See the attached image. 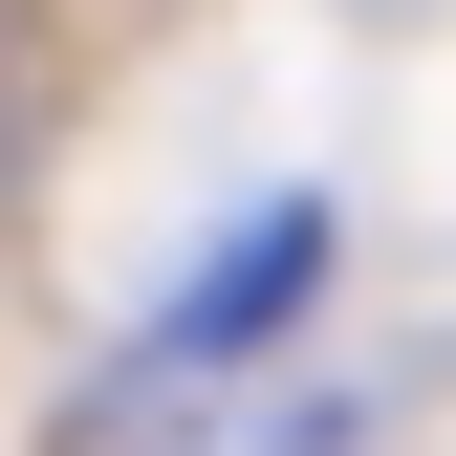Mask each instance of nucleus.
<instances>
[{
	"instance_id": "nucleus-1",
	"label": "nucleus",
	"mask_w": 456,
	"mask_h": 456,
	"mask_svg": "<svg viewBox=\"0 0 456 456\" xmlns=\"http://www.w3.org/2000/svg\"><path fill=\"white\" fill-rule=\"evenodd\" d=\"M282 282H305V217H261V240H240V282H196V305H175V348H240Z\"/></svg>"
}]
</instances>
